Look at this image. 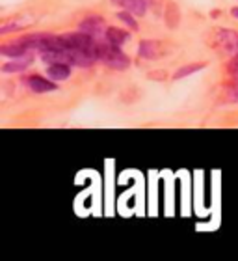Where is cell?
Returning a JSON list of instances; mask_svg holds the SVG:
<instances>
[{
	"label": "cell",
	"mask_w": 238,
	"mask_h": 261,
	"mask_svg": "<svg viewBox=\"0 0 238 261\" xmlns=\"http://www.w3.org/2000/svg\"><path fill=\"white\" fill-rule=\"evenodd\" d=\"M84 34L87 36H92L95 41H104L106 39V22H104L103 17L99 15H90L86 17L84 21L80 22V27H78Z\"/></svg>",
	"instance_id": "3957f363"
},
{
	"label": "cell",
	"mask_w": 238,
	"mask_h": 261,
	"mask_svg": "<svg viewBox=\"0 0 238 261\" xmlns=\"http://www.w3.org/2000/svg\"><path fill=\"white\" fill-rule=\"evenodd\" d=\"M47 76L52 79L54 82L67 81L71 76V65L69 64H50L47 69Z\"/></svg>",
	"instance_id": "9c48e42d"
},
{
	"label": "cell",
	"mask_w": 238,
	"mask_h": 261,
	"mask_svg": "<svg viewBox=\"0 0 238 261\" xmlns=\"http://www.w3.org/2000/svg\"><path fill=\"white\" fill-rule=\"evenodd\" d=\"M34 60V53H28L24 56H19V58H11V62H6L2 65V73H21L32 64Z\"/></svg>",
	"instance_id": "52a82bcc"
},
{
	"label": "cell",
	"mask_w": 238,
	"mask_h": 261,
	"mask_svg": "<svg viewBox=\"0 0 238 261\" xmlns=\"http://www.w3.org/2000/svg\"><path fill=\"white\" fill-rule=\"evenodd\" d=\"M212 45H214L220 53H223V55H227V56L238 55V32L220 28V30H216L214 36H212Z\"/></svg>",
	"instance_id": "7a4b0ae2"
},
{
	"label": "cell",
	"mask_w": 238,
	"mask_h": 261,
	"mask_svg": "<svg viewBox=\"0 0 238 261\" xmlns=\"http://www.w3.org/2000/svg\"><path fill=\"white\" fill-rule=\"evenodd\" d=\"M206 64L205 62H197V64H188V65H183L181 69H177L173 73V79L175 81H178V79H184V76L192 75V73H197V71L205 69Z\"/></svg>",
	"instance_id": "8fae6325"
},
{
	"label": "cell",
	"mask_w": 238,
	"mask_h": 261,
	"mask_svg": "<svg viewBox=\"0 0 238 261\" xmlns=\"http://www.w3.org/2000/svg\"><path fill=\"white\" fill-rule=\"evenodd\" d=\"M231 15L236 17V19H238V8H233V10H231Z\"/></svg>",
	"instance_id": "9a60e30c"
},
{
	"label": "cell",
	"mask_w": 238,
	"mask_h": 261,
	"mask_svg": "<svg viewBox=\"0 0 238 261\" xmlns=\"http://www.w3.org/2000/svg\"><path fill=\"white\" fill-rule=\"evenodd\" d=\"M225 101L227 103H236L238 101V76H233V82L225 88Z\"/></svg>",
	"instance_id": "7c38bea8"
},
{
	"label": "cell",
	"mask_w": 238,
	"mask_h": 261,
	"mask_svg": "<svg viewBox=\"0 0 238 261\" xmlns=\"http://www.w3.org/2000/svg\"><path fill=\"white\" fill-rule=\"evenodd\" d=\"M28 53H34V50L28 49L21 39H15L13 43H6L0 47V55L8 56V58H19V56H24V55H28Z\"/></svg>",
	"instance_id": "ba28073f"
},
{
	"label": "cell",
	"mask_w": 238,
	"mask_h": 261,
	"mask_svg": "<svg viewBox=\"0 0 238 261\" xmlns=\"http://www.w3.org/2000/svg\"><path fill=\"white\" fill-rule=\"evenodd\" d=\"M22 82H24V86L30 88V92H34V93H49V92H56V90H58V84H56L52 79H45V76H41V75L22 76Z\"/></svg>",
	"instance_id": "277c9868"
},
{
	"label": "cell",
	"mask_w": 238,
	"mask_h": 261,
	"mask_svg": "<svg viewBox=\"0 0 238 261\" xmlns=\"http://www.w3.org/2000/svg\"><path fill=\"white\" fill-rule=\"evenodd\" d=\"M227 73L231 76H238V55L231 56V60L227 62Z\"/></svg>",
	"instance_id": "5bb4252c"
},
{
	"label": "cell",
	"mask_w": 238,
	"mask_h": 261,
	"mask_svg": "<svg viewBox=\"0 0 238 261\" xmlns=\"http://www.w3.org/2000/svg\"><path fill=\"white\" fill-rule=\"evenodd\" d=\"M129 39V32H125L121 28H115V27H108L106 30V41L115 47H123V43Z\"/></svg>",
	"instance_id": "30bf717a"
},
{
	"label": "cell",
	"mask_w": 238,
	"mask_h": 261,
	"mask_svg": "<svg viewBox=\"0 0 238 261\" xmlns=\"http://www.w3.org/2000/svg\"><path fill=\"white\" fill-rule=\"evenodd\" d=\"M97 60L115 71H123L130 65L129 56L121 50V47L108 43L106 39L104 41H97Z\"/></svg>",
	"instance_id": "6da1fadb"
},
{
	"label": "cell",
	"mask_w": 238,
	"mask_h": 261,
	"mask_svg": "<svg viewBox=\"0 0 238 261\" xmlns=\"http://www.w3.org/2000/svg\"><path fill=\"white\" fill-rule=\"evenodd\" d=\"M117 19H119V21H123L129 28L136 30V32L140 30V27H138V21L134 19V13H130V11H125V10H123L121 13H117Z\"/></svg>",
	"instance_id": "4fadbf2b"
},
{
	"label": "cell",
	"mask_w": 238,
	"mask_h": 261,
	"mask_svg": "<svg viewBox=\"0 0 238 261\" xmlns=\"http://www.w3.org/2000/svg\"><path fill=\"white\" fill-rule=\"evenodd\" d=\"M138 55L145 60H155L162 55V43L160 41H155V39H143L140 43V49H138Z\"/></svg>",
	"instance_id": "8992f818"
},
{
	"label": "cell",
	"mask_w": 238,
	"mask_h": 261,
	"mask_svg": "<svg viewBox=\"0 0 238 261\" xmlns=\"http://www.w3.org/2000/svg\"><path fill=\"white\" fill-rule=\"evenodd\" d=\"M112 4L117 6V8H121V10H125V11L134 13L136 17H141V15H145L149 2H147V0H112Z\"/></svg>",
	"instance_id": "5b68a950"
}]
</instances>
